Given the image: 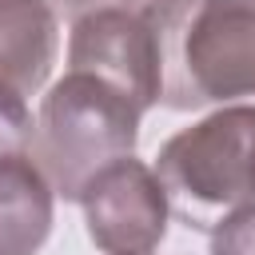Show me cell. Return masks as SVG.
I'll return each mask as SVG.
<instances>
[{
  "mask_svg": "<svg viewBox=\"0 0 255 255\" xmlns=\"http://www.w3.org/2000/svg\"><path fill=\"white\" fill-rule=\"evenodd\" d=\"M211 255H255V215L231 219L211 231Z\"/></svg>",
  "mask_w": 255,
  "mask_h": 255,
  "instance_id": "9c48e42d",
  "label": "cell"
},
{
  "mask_svg": "<svg viewBox=\"0 0 255 255\" xmlns=\"http://www.w3.org/2000/svg\"><path fill=\"white\" fill-rule=\"evenodd\" d=\"M151 171L187 227L215 231L255 215V104H223L175 131Z\"/></svg>",
  "mask_w": 255,
  "mask_h": 255,
  "instance_id": "7a4b0ae2",
  "label": "cell"
},
{
  "mask_svg": "<svg viewBox=\"0 0 255 255\" xmlns=\"http://www.w3.org/2000/svg\"><path fill=\"white\" fill-rule=\"evenodd\" d=\"M32 128H36V120L28 112V100L0 88V155L28 151L32 147Z\"/></svg>",
  "mask_w": 255,
  "mask_h": 255,
  "instance_id": "ba28073f",
  "label": "cell"
},
{
  "mask_svg": "<svg viewBox=\"0 0 255 255\" xmlns=\"http://www.w3.org/2000/svg\"><path fill=\"white\" fill-rule=\"evenodd\" d=\"M143 4H151V0H143Z\"/></svg>",
  "mask_w": 255,
  "mask_h": 255,
  "instance_id": "30bf717a",
  "label": "cell"
},
{
  "mask_svg": "<svg viewBox=\"0 0 255 255\" xmlns=\"http://www.w3.org/2000/svg\"><path fill=\"white\" fill-rule=\"evenodd\" d=\"M159 104L195 112L255 96V0H155Z\"/></svg>",
  "mask_w": 255,
  "mask_h": 255,
  "instance_id": "6da1fadb",
  "label": "cell"
},
{
  "mask_svg": "<svg viewBox=\"0 0 255 255\" xmlns=\"http://www.w3.org/2000/svg\"><path fill=\"white\" fill-rule=\"evenodd\" d=\"M56 219V191L28 151L0 155V255H36Z\"/></svg>",
  "mask_w": 255,
  "mask_h": 255,
  "instance_id": "52a82bcc",
  "label": "cell"
},
{
  "mask_svg": "<svg viewBox=\"0 0 255 255\" xmlns=\"http://www.w3.org/2000/svg\"><path fill=\"white\" fill-rule=\"evenodd\" d=\"M151 4H104L68 24V72L100 76L139 112L155 108L163 88Z\"/></svg>",
  "mask_w": 255,
  "mask_h": 255,
  "instance_id": "277c9868",
  "label": "cell"
},
{
  "mask_svg": "<svg viewBox=\"0 0 255 255\" xmlns=\"http://www.w3.org/2000/svg\"><path fill=\"white\" fill-rule=\"evenodd\" d=\"M60 52V20L48 0H0V88L36 96Z\"/></svg>",
  "mask_w": 255,
  "mask_h": 255,
  "instance_id": "8992f818",
  "label": "cell"
},
{
  "mask_svg": "<svg viewBox=\"0 0 255 255\" xmlns=\"http://www.w3.org/2000/svg\"><path fill=\"white\" fill-rule=\"evenodd\" d=\"M139 120L143 112L120 88L88 72H68L40 100L28 155L56 195L80 199L104 167L135 155Z\"/></svg>",
  "mask_w": 255,
  "mask_h": 255,
  "instance_id": "3957f363",
  "label": "cell"
},
{
  "mask_svg": "<svg viewBox=\"0 0 255 255\" xmlns=\"http://www.w3.org/2000/svg\"><path fill=\"white\" fill-rule=\"evenodd\" d=\"M76 203L84 207L88 239L104 255H151L167 235V191L159 175L135 155L104 167Z\"/></svg>",
  "mask_w": 255,
  "mask_h": 255,
  "instance_id": "5b68a950",
  "label": "cell"
}]
</instances>
